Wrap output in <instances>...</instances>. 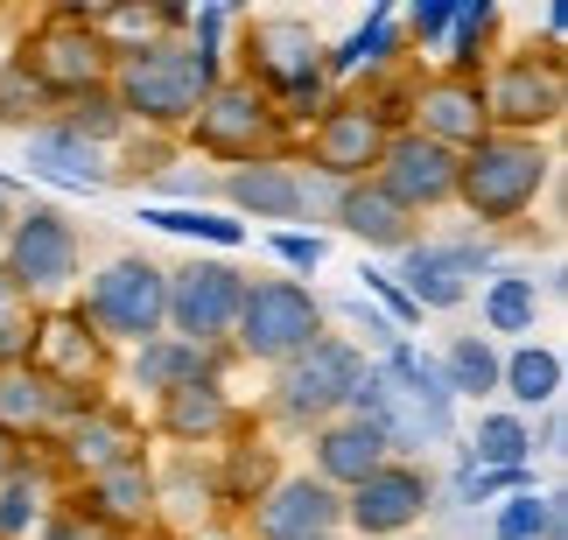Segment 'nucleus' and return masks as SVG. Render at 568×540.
<instances>
[{
	"mask_svg": "<svg viewBox=\"0 0 568 540\" xmlns=\"http://www.w3.org/2000/svg\"><path fill=\"white\" fill-rule=\"evenodd\" d=\"M331 225L352 232V240L373 246V253H407V246H414V225H422V218H407V211L393 204L373 176H365V183H344V190H337Z\"/></svg>",
	"mask_w": 568,
	"mask_h": 540,
	"instance_id": "27",
	"label": "nucleus"
},
{
	"mask_svg": "<svg viewBox=\"0 0 568 540\" xmlns=\"http://www.w3.org/2000/svg\"><path fill=\"white\" fill-rule=\"evenodd\" d=\"M323 50L331 42L316 35V21H302V14H260L246 21V35H239V57H246V84H260L274 105H281V120L288 113H323L331 105V78H323Z\"/></svg>",
	"mask_w": 568,
	"mask_h": 540,
	"instance_id": "2",
	"label": "nucleus"
},
{
	"mask_svg": "<svg viewBox=\"0 0 568 540\" xmlns=\"http://www.w3.org/2000/svg\"><path fill=\"white\" fill-rule=\"evenodd\" d=\"M435 365H443V379H449V394H456V400L498 394V351H491V337H456Z\"/></svg>",
	"mask_w": 568,
	"mask_h": 540,
	"instance_id": "38",
	"label": "nucleus"
},
{
	"mask_svg": "<svg viewBox=\"0 0 568 540\" xmlns=\"http://www.w3.org/2000/svg\"><path fill=\"white\" fill-rule=\"evenodd\" d=\"M141 225L176 232V240H204V246H217V253L246 246V225H239L232 211H211V204H141Z\"/></svg>",
	"mask_w": 568,
	"mask_h": 540,
	"instance_id": "34",
	"label": "nucleus"
},
{
	"mask_svg": "<svg viewBox=\"0 0 568 540\" xmlns=\"http://www.w3.org/2000/svg\"><path fill=\"white\" fill-rule=\"evenodd\" d=\"M555 520H561V499H540V491H513V499H498L491 533H498V540H548Z\"/></svg>",
	"mask_w": 568,
	"mask_h": 540,
	"instance_id": "40",
	"label": "nucleus"
},
{
	"mask_svg": "<svg viewBox=\"0 0 568 540\" xmlns=\"http://www.w3.org/2000/svg\"><path fill=\"white\" fill-rule=\"evenodd\" d=\"M498 394H513L519 407H555L561 351H548V344H519V351H506L498 358Z\"/></svg>",
	"mask_w": 568,
	"mask_h": 540,
	"instance_id": "33",
	"label": "nucleus"
},
{
	"mask_svg": "<svg viewBox=\"0 0 568 540\" xmlns=\"http://www.w3.org/2000/svg\"><path fill=\"white\" fill-rule=\"evenodd\" d=\"M477 99H485V126L491 134H519L540 141L548 126L568 113V84L555 57H498L491 71H477Z\"/></svg>",
	"mask_w": 568,
	"mask_h": 540,
	"instance_id": "10",
	"label": "nucleus"
},
{
	"mask_svg": "<svg viewBox=\"0 0 568 540\" xmlns=\"http://www.w3.org/2000/svg\"><path fill=\"white\" fill-rule=\"evenodd\" d=\"M134 540H176V533H162V527H148V533H134Z\"/></svg>",
	"mask_w": 568,
	"mask_h": 540,
	"instance_id": "50",
	"label": "nucleus"
},
{
	"mask_svg": "<svg viewBox=\"0 0 568 540\" xmlns=\"http://www.w3.org/2000/svg\"><path fill=\"white\" fill-rule=\"evenodd\" d=\"M358 281H365V302H373L386 323H400V330H414V323H422V309L400 295V281H393L386 267H358Z\"/></svg>",
	"mask_w": 568,
	"mask_h": 540,
	"instance_id": "41",
	"label": "nucleus"
},
{
	"mask_svg": "<svg viewBox=\"0 0 568 540\" xmlns=\"http://www.w3.org/2000/svg\"><path fill=\"white\" fill-rule=\"evenodd\" d=\"M78 261H84V240L57 204H21L8 232H0V267H8V281L29 302L63 295L78 281Z\"/></svg>",
	"mask_w": 568,
	"mask_h": 540,
	"instance_id": "9",
	"label": "nucleus"
},
{
	"mask_svg": "<svg viewBox=\"0 0 568 540\" xmlns=\"http://www.w3.org/2000/svg\"><path fill=\"white\" fill-rule=\"evenodd\" d=\"M78 400H92V394H63V386H50L36 365H8V373H0V436L21 442V449H42L50 428L71 415Z\"/></svg>",
	"mask_w": 568,
	"mask_h": 540,
	"instance_id": "23",
	"label": "nucleus"
},
{
	"mask_svg": "<svg viewBox=\"0 0 568 540\" xmlns=\"http://www.w3.org/2000/svg\"><path fill=\"white\" fill-rule=\"evenodd\" d=\"M21 457H29V449H21V442H8V436H0V478H8V470H14Z\"/></svg>",
	"mask_w": 568,
	"mask_h": 540,
	"instance_id": "48",
	"label": "nucleus"
},
{
	"mask_svg": "<svg viewBox=\"0 0 568 540\" xmlns=\"http://www.w3.org/2000/svg\"><path fill=\"white\" fill-rule=\"evenodd\" d=\"M239 295H246V274L225 267V261H183V267H169L162 330L183 337V344H204V351H225Z\"/></svg>",
	"mask_w": 568,
	"mask_h": 540,
	"instance_id": "13",
	"label": "nucleus"
},
{
	"mask_svg": "<svg viewBox=\"0 0 568 540\" xmlns=\"http://www.w3.org/2000/svg\"><path fill=\"white\" fill-rule=\"evenodd\" d=\"M183 141L196 155L225 162V169H246V162H274L281 147H288V120H281V105L260 92L246 78H217L204 105H196V120L183 126Z\"/></svg>",
	"mask_w": 568,
	"mask_h": 540,
	"instance_id": "4",
	"label": "nucleus"
},
{
	"mask_svg": "<svg viewBox=\"0 0 568 540\" xmlns=\"http://www.w3.org/2000/svg\"><path fill=\"white\" fill-rule=\"evenodd\" d=\"M373 183L407 211V218H422V211H449L456 204V155L435 147V141H422V134H407V126H393Z\"/></svg>",
	"mask_w": 568,
	"mask_h": 540,
	"instance_id": "17",
	"label": "nucleus"
},
{
	"mask_svg": "<svg viewBox=\"0 0 568 540\" xmlns=\"http://www.w3.org/2000/svg\"><path fill=\"white\" fill-rule=\"evenodd\" d=\"M42 457H50V470L63 478V491H71V485H92V478H105V470H120V463H141L148 457V428L134 421V407L92 394L50 428Z\"/></svg>",
	"mask_w": 568,
	"mask_h": 540,
	"instance_id": "6",
	"label": "nucleus"
},
{
	"mask_svg": "<svg viewBox=\"0 0 568 540\" xmlns=\"http://www.w3.org/2000/svg\"><path fill=\"white\" fill-rule=\"evenodd\" d=\"M239 421L246 415H239V400L225 394V379H190V386L155 400V436H169L176 449H211V442H225Z\"/></svg>",
	"mask_w": 568,
	"mask_h": 540,
	"instance_id": "22",
	"label": "nucleus"
},
{
	"mask_svg": "<svg viewBox=\"0 0 568 540\" xmlns=\"http://www.w3.org/2000/svg\"><path fill=\"white\" fill-rule=\"evenodd\" d=\"M464 470H534V428L519 415H477Z\"/></svg>",
	"mask_w": 568,
	"mask_h": 540,
	"instance_id": "32",
	"label": "nucleus"
},
{
	"mask_svg": "<svg viewBox=\"0 0 568 540\" xmlns=\"http://www.w3.org/2000/svg\"><path fill=\"white\" fill-rule=\"evenodd\" d=\"M162 309H169V267H155L148 253H120V261H105L92 281H84V302L78 316L92 323L105 344H148L162 337Z\"/></svg>",
	"mask_w": 568,
	"mask_h": 540,
	"instance_id": "7",
	"label": "nucleus"
},
{
	"mask_svg": "<svg viewBox=\"0 0 568 540\" xmlns=\"http://www.w3.org/2000/svg\"><path fill=\"white\" fill-rule=\"evenodd\" d=\"M407 134H422L435 147H449V155H464V147H477L491 134L485 126V99H477V78H449V71H435L422 78L407 92Z\"/></svg>",
	"mask_w": 568,
	"mask_h": 540,
	"instance_id": "20",
	"label": "nucleus"
},
{
	"mask_svg": "<svg viewBox=\"0 0 568 540\" xmlns=\"http://www.w3.org/2000/svg\"><path fill=\"white\" fill-rule=\"evenodd\" d=\"M379 373L393 379V394H400V415L414 428V442H449L456 436V394H449L443 365H435L422 344H393L379 358Z\"/></svg>",
	"mask_w": 568,
	"mask_h": 540,
	"instance_id": "21",
	"label": "nucleus"
},
{
	"mask_svg": "<svg viewBox=\"0 0 568 540\" xmlns=\"http://www.w3.org/2000/svg\"><path fill=\"white\" fill-rule=\"evenodd\" d=\"M365 373V351L344 337H316L310 351H295L288 365H274V421L288 428H323L344 415L352 386Z\"/></svg>",
	"mask_w": 568,
	"mask_h": 540,
	"instance_id": "11",
	"label": "nucleus"
},
{
	"mask_svg": "<svg viewBox=\"0 0 568 540\" xmlns=\"http://www.w3.org/2000/svg\"><path fill=\"white\" fill-rule=\"evenodd\" d=\"M491 267V246H470V240H456V246H435V240H414L400 253V295L414 302V309H464V295H470V281Z\"/></svg>",
	"mask_w": 568,
	"mask_h": 540,
	"instance_id": "18",
	"label": "nucleus"
},
{
	"mask_svg": "<svg viewBox=\"0 0 568 540\" xmlns=\"http://www.w3.org/2000/svg\"><path fill=\"white\" fill-rule=\"evenodd\" d=\"M63 506L84 512L99 533L134 540V533H148V527H162V520H155V463L141 457V463L105 470V478H92V485H71V491H63Z\"/></svg>",
	"mask_w": 568,
	"mask_h": 540,
	"instance_id": "19",
	"label": "nucleus"
},
{
	"mask_svg": "<svg viewBox=\"0 0 568 540\" xmlns=\"http://www.w3.org/2000/svg\"><path fill=\"white\" fill-rule=\"evenodd\" d=\"M323 337V302L310 295V281H246L232 316V351L253 365H288L295 351H310Z\"/></svg>",
	"mask_w": 568,
	"mask_h": 540,
	"instance_id": "8",
	"label": "nucleus"
},
{
	"mask_svg": "<svg viewBox=\"0 0 568 540\" xmlns=\"http://www.w3.org/2000/svg\"><path fill=\"white\" fill-rule=\"evenodd\" d=\"M57 126H63L71 141H84V147H113V141H126V113H120L113 84H99V92H78V99H63V105H57Z\"/></svg>",
	"mask_w": 568,
	"mask_h": 540,
	"instance_id": "35",
	"label": "nucleus"
},
{
	"mask_svg": "<svg viewBox=\"0 0 568 540\" xmlns=\"http://www.w3.org/2000/svg\"><path fill=\"white\" fill-rule=\"evenodd\" d=\"M21 63H29V78L50 92L57 105L78 99V92H99V84H113V50H105L99 35V8H50L29 29V42L14 50Z\"/></svg>",
	"mask_w": 568,
	"mask_h": 540,
	"instance_id": "5",
	"label": "nucleus"
},
{
	"mask_svg": "<svg viewBox=\"0 0 568 540\" xmlns=\"http://www.w3.org/2000/svg\"><path fill=\"white\" fill-rule=\"evenodd\" d=\"M407 540H422V533H407Z\"/></svg>",
	"mask_w": 568,
	"mask_h": 540,
	"instance_id": "52",
	"label": "nucleus"
},
{
	"mask_svg": "<svg viewBox=\"0 0 568 540\" xmlns=\"http://www.w3.org/2000/svg\"><path fill=\"white\" fill-rule=\"evenodd\" d=\"M386 457H393L386 436H379V428H365V421H352V415H337V421L310 428V478H316V485H331V491L365 485Z\"/></svg>",
	"mask_w": 568,
	"mask_h": 540,
	"instance_id": "24",
	"label": "nucleus"
},
{
	"mask_svg": "<svg viewBox=\"0 0 568 540\" xmlns=\"http://www.w3.org/2000/svg\"><path fill=\"white\" fill-rule=\"evenodd\" d=\"M50 113H57V99L29 78V63H21V57H0V126L36 134V126H50Z\"/></svg>",
	"mask_w": 568,
	"mask_h": 540,
	"instance_id": "36",
	"label": "nucleus"
},
{
	"mask_svg": "<svg viewBox=\"0 0 568 540\" xmlns=\"http://www.w3.org/2000/svg\"><path fill=\"white\" fill-rule=\"evenodd\" d=\"M29 540H113V533H99L92 520H84V512H71V506H57L50 520H42Z\"/></svg>",
	"mask_w": 568,
	"mask_h": 540,
	"instance_id": "46",
	"label": "nucleus"
},
{
	"mask_svg": "<svg viewBox=\"0 0 568 540\" xmlns=\"http://www.w3.org/2000/svg\"><path fill=\"white\" fill-rule=\"evenodd\" d=\"M217 197H225L239 218L288 225V218H302V169H295L288 155H274V162H246V169H225V176H217Z\"/></svg>",
	"mask_w": 568,
	"mask_h": 540,
	"instance_id": "25",
	"label": "nucleus"
},
{
	"mask_svg": "<svg viewBox=\"0 0 568 540\" xmlns=\"http://www.w3.org/2000/svg\"><path fill=\"white\" fill-rule=\"evenodd\" d=\"M267 253H274V261L288 267L295 281H310V274L323 267V253H331V246H323L316 232H267Z\"/></svg>",
	"mask_w": 568,
	"mask_h": 540,
	"instance_id": "42",
	"label": "nucleus"
},
{
	"mask_svg": "<svg viewBox=\"0 0 568 540\" xmlns=\"http://www.w3.org/2000/svg\"><path fill=\"white\" fill-rule=\"evenodd\" d=\"M176 540H246V533H239V527H225V520H204L196 533H176Z\"/></svg>",
	"mask_w": 568,
	"mask_h": 540,
	"instance_id": "47",
	"label": "nucleus"
},
{
	"mask_svg": "<svg viewBox=\"0 0 568 540\" xmlns=\"http://www.w3.org/2000/svg\"><path fill=\"white\" fill-rule=\"evenodd\" d=\"M8 218H14V211H8V197H0V232H8Z\"/></svg>",
	"mask_w": 568,
	"mask_h": 540,
	"instance_id": "51",
	"label": "nucleus"
},
{
	"mask_svg": "<svg viewBox=\"0 0 568 540\" xmlns=\"http://www.w3.org/2000/svg\"><path fill=\"white\" fill-rule=\"evenodd\" d=\"M57 506H63V478L50 470L42 449H29V457L0 478V540H29Z\"/></svg>",
	"mask_w": 568,
	"mask_h": 540,
	"instance_id": "29",
	"label": "nucleus"
},
{
	"mask_svg": "<svg viewBox=\"0 0 568 540\" xmlns=\"http://www.w3.org/2000/svg\"><path fill=\"white\" fill-rule=\"evenodd\" d=\"M14 302H29V295H21L14 281H8V267H0V309H14Z\"/></svg>",
	"mask_w": 568,
	"mask_h": 540,
	"instance_id": "49",
	"label": "nucleus"
},
{
	"mask_svg": "<svg viewBox=\"0 0 568 540\" xmlns=\"http://www.w3.org/2000/svg\"><path fill=\"white\" fill-rule=\"evenodd\" d=\"M29 169H36V176H50V183H71V190H105V183H113V169H105L99 147L71 141L57 120L29 134Z\"/></svg>",
	"mask_w": 568,
	"mask_h": 540,
	"instance_id": "30",
	"label": "nucleus"
},
{
	"mask_svg": "<svg viewBox=\"0 0 568 540\" xmlns=\"http://www.w3.org/2000/svg\"><path fill=\"white\" fill-rule=\"evenodd\" d=\"M491 0H456V14H449V78H477L485 71V35H491Z\"/></svg>",
	"mask_w": 568,
	"mask_h": 540,
	"instance_id": "39",
	"label": "nucleus"
},
{
	"mask_svg": "<svg viewBox=\"0 0 568 540\" xmlns=\"http://www.w3.org/2000/svg\"><path fill=\"white\" fill-rule=\"evenodd\" d=\"M393 105L386 99H331L316 113V126H310V169L323 183H365L379 169V155H386V141H393Z\"/></svg>",
	"mask_w": 568,
	"mask_h": 540,
	"instance_id": "12",
	"label": "nucleus"
},
{
	"mask_svg": "<svg viewBox=\"0 0 568 540\" xmlns=\"http://www.w3.org/2000/svg\"><path fill=\"white\" fill-rule=\"evenodd\" d=\"M126 379H134V394L162 400V394H176V386H190V379H225V351H204V344H183V337L162 330V337L134 344Z\"/></svg>",
	"mask_w": 568,
	"mask_h": 540,
	"instance_id": "26",
	"label": "nucleus"
},
{
	"mask_svg": "<svg viewBox=\"0 0 568 540\" xmlns=\"http://www.w3.org/2000/svg\"><path fill=\"white\" fill-rule=\"evenodd\" d=\"M393 57H407V42H400V14L379 0V8H365V21L337 42V50H323V78H331V84H358V78L393 71Z\"/></svg>",
	"mask_w": 568,
	"mask_h": 540,
	"instance_id": "28",
	"label": "nucleus"
},
{
	"mask_svg": "<svg viewBox=\"0 0 568 540\" xmlns=\"http://www.w3.org/2000/svg\"><path fill=\"white\" fill-rule=\"evenodd\" d=\"M344 309H352V323L365 330V344H379V351H393V344H407V330H400V323H386V316H379V309H373L365 295H352Z\"/></svg>",
	"mask_w": 568,
	"mask_h": 540,
	"instance_id": "45",
	"label": "nucleus"
},
{
	"mask_svg": "<svg viewBox=\"0 0 568 540\" xmlns=\"http://www.w3.org/2000/svg\"><path fill=\"white\" fill-rule=\"evenodd\" d=\"M534 316H540L534 274H513V267L491 274V288H485V330H498V337H527Z\"/></svg>",
	"mask_w": 568,
	"mask_h": 540,
	"instance_id": "37",
	"label": "nucleus"
},
{
	"mask_svg": "<svg viewBox=\"0 0 568 540\" xmlns=\"http://www.w3.org/2000/svg\"><path fill=\"white\" fill-rule=\"evenodd\" d=\"M217 78L225 71H211L183 35H162L113 63V99H120L126 126H141V134H183Z\"/></svg>",
	"mask_w": 568,
	"mask_h": 540,
	"instance_id": "1",
	"label": "nucleus"
},
{
	"mask_svg": "<svg viewBox=\"0 0 568 540\" xmlns=\"http://www.w3.org/2000/svg\"><path fill=\"white\" fill-rule=\"evenodd\" d=\"M449 14H456V0H414V8H407V29H400V42L443 50V35H449Z\"/></svg>",
	"mask_w": 568,
	"mask_h": 540,
	"instance_id": "43",
	"label": "nucleus"
},
{
	"mask_svg": "<svg viewBox=\"0 0 568 540\" xmlns=\"http://www.w3.org/2000/svg\"><path fill=\"white\" fill-rule=\"evenodd\" d=\"M435 506V478L407 457H386L365 485L344 491V533L358 540H407Z\"/></svg>",
	"mask_w": 568,
	"mask_h": 540,
	"instance_id": "14",
	"label": "nucleus"
},
{
	"mask_svg": "<svg viewBox=\"0 0 568 540\" xmlns=\"http://www.w3.org/2000/svg\"><path fill=\"white\" fill-rule=\"evenodd\" d=\"M246 533L253 540H337L344 533V491L316 485L310 470L274 478L260 491V506H246Z\"/></svg>",
	"mask_w": 568,
	"mask_h": 540,
	"instance_id": "16",
	"label": "nucleus"
},
{
	"mask_svg": "<svg viewBox=\"0 0 568 540\" xmlns=\"http://www.w3.org/2000/svg\"><path fill=\"white\" fill-rule=\"evenodd\" d=\"M29 337H36V302L0 309V373H8V365H29Z\"/></svg>",
	"mask_w": 568,
	"mask_h": 540,
	"instance_id": "44",
	"label": "nucleus"
},
{
	"mask_svg": "<svg viewBox=\"0 0 568 540\" xmlns=\"http://www.w3.org/2000/svg\"><path fill=\"white\" fill-rule=\"evenodd\" d=\"M29 365L63 394H99L113 373V344H105L78 309H36V337H29Z\"/></svg>",
	"mask_w": 568,
	"mask_h": 540,
	"instance_id": "15",
	"label": "nucleus"
},
{
	"mask_svg": "<svg viewBox=\"0 0 568 540\" xmlns=\"http://www.w3.org/2000/svg\"><path fill=\"white\" fill-rule=\"evenodd\" d=\"M232 457H225V470H211V485H217V506H260V491H267L281 470H274V449L253 436L246 421L232 428Z\"/></svg>",
	"mask_w": 568,
	"mask_h": 540,
	"instance_id": "31",
	"label": "nucleus"
},
{
	"mask_svg": "<svg viewBox=\"0 0 568 540\" xmlns=\"http://www.w3.org/2000/svg\"><path fill=\"white\" fill-rule=\"evenodd\" d=\"M548 176H555V162H548V147H540V141L485 134L477 147L456 155V204H464L477 225H519L540 204Z\"/></svg>",
	"mask_w": 568,
	"mask_h": 540,
	"instance_id": "3",
	"label": "nucleus"
}]
</instances>
